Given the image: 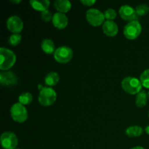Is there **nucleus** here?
Here are the masks:
<instances>
[{
	"instance_id": "1",
	"label": "nucleus",
	"mask_w": 149,
	"mask_h": 149,
	"mask_svg": "<svg viewBox=\"0 0 149 149\" xmlns=\"http://www.w3.org/2000/svg\"><path fill=\"white\" fill-rule=\"evenodd\" d=\"M16 62V55L13 51L5 47L0 48V69L7 71L10 69Z\"/></svg>"
},
{
	"instance_id": "2",
	"label": "nucleus",
	"mask_w": 149,
	"mask_h": 149,
	"mask_svg": "<svg viewBox=\"0 0 149 149\" xmlns=\"http://www.w3.org/2000/svg\"><path fill=\"white\" fill-rule=\"evenodd\" d=\"M122 89L130 95L138 94L142 90V84L138 79L132 77H125L122 81Z\"/></svg>"
},
{
	"instance_id": "3",
	"label": "nucleus",
	"mask_w": 149,
	"mask_h": 149,
	"mask_svg": "<svg viewBox=\"0 0 149 149\" xmlns=\"http://www.w3.org/2000/svg\"><path fill=\"white\" fill-rule=\"evenodd\" d=\"M57 98L55 90L49 87H45L41 89L39 94V102L42 106H49L53 104Z\"/></svg>"
},
{
	"instance_id": "4",
	"label": "nucleus",
	"mask_w": 149,
	"mask_h": 149,
	"mask_svg": "<svg viewBox=\"0 0 149 149\" xmlns=\"http://www.w3.org/2000/svg\"><path fill=\"white\" fill-rule=\"evenodd\" d=\"M10 115L15 122L23 123L28 119V111L21 103H15L10 108Z\"/></svg>"
},
{
	"instance_id": "5",
	"label": "nucleus",
	"mask_w": 149,
	"mask_h": 149,
	"mask_svg": "<svg viewBox=\"0 0 149 149\" xmlns=\"http://www.w3.org/2000/svg\"><path fill=\"white\" fill-rule=\"evenodd\" d=\"M142 31V26L138 20L129 22L124 28V35L127 39L133 40L137 39L141 35Z\"/></svg>"
},
{
	"instance_id": "6",
	"label": "nucleus",
	"mask_w": 149,
	"mask_h": 149,
	"mask_svg": "<svg viewBox=\"0 0 149 149\" xmlns=\"http://www.w3.org/2000/svg\"><path fill=\"white\" fill-rule=\"evenodd\" d=\"M54 58L59 63L65 64L69 62L73 58V50L68 46H61L55 49Z\"/></svg>"
},
{
	"instance_id": "7",
	"label": "nucleus",
	"mask_w": 149,
	"mask_h": 149,
	"mask_svg": "<svg viewBox=\"0 0 149 149\" xmlns=\"http://www.w3.org/2000/svg\"><path fill=\"white\" fill-rule=\"evenodd\" d=\"M86 19L91 26H99L105 22V15L100 10L91 8L86 12Z\"/></svg>"
},
{
	"instance_id": "8",
	"label": "nucleus",
	"mask_w": 149,
	"mask_h": 149,
	"mask_svg": "<svg viewBox=\"0 0 149 149\" xmlns=\"http://www.w3.org/2000/svg\"><path fill=\"white\" fill-rule=\"evenodd\" d=\"M1 146L4 149H16L18 144V138L17 135L13 132L7 131L1 134Z\"/></svg>"
},
{
	"instance_id": "9",
	"label": "nucleus",
	"mask_w": 149,
	"mask_h": 149,
	"mask_svg": "<svg viewBox=\"0 0 149 149\" xmlns=\"http://www.w3.org/2000/svg\"><path fill=\"white\" fill-rule=\"evenodd\" d=\"M7 27L13 33H20L23 29V22L19 16H10L7 20Z\"/></svg>"
},
{
	"instance_id": "10",
	"label": "nucleus",
	"mask_w": 149,
	"mask_h": 149,
	"mask_svg": "<svg viewBox=\"0 0 149 149\" xmlns=\"http://www.w3.org/2000/svg\"><path fill=\"white\" fill-rule=\"evenodd\" d=\"M119 15L123 20H127L131 22L133 20H138V16L137 15L135 9H134L132 6L125 4L121 6L119 10Z\"/></svg>"
},
{
	"instance_id": "11",
	"label": "nucleus",
	"mask_w": 149,
	"mask_h": 149,
	"mask_svg": "<svg viewBox=\"0 0 149 149\" xmlns=\"http://www.w3.org/2000/svg\"><path fill=\"white\" fill-rule=\"evenodd\" d=\"M18 79L15 73L11 71H2L0 73V83L1 85L13 86L18 82Z\"/></svg>"
},
{
	"instance_id": "12",
	"label": "nucleus",
	"mask_w": 149,
	"mask_h": 149,
	"mask_svg": "<svg viewBox=\"0 0 149 149\" xmlns=\"http://www.w3.org/2000/svg\"><path fill=\"white\" fill-rule=\"evenodd\" d=\"M52 21L53 26L58 29H65L68 23V17L65 15V14L59 13V12L55 13L53 15Z\"/></svg>"
},
{
	"instance_id": "13",
	"label": "nucleus",
	"mask_w": 149,
	"mask_h": 149,
	"mask_svg": "<svg viewBox=\"0 0 149 149\" xmlns=\"http://www.w3.org/2000/svg\"><path fill=\"white\" fill-rule=\"evenodd\" d=\"M103 31L106 36L113 37L118 33L119 28L113 20H106L103 24Z\"/></svg>"
},
{
	"instance_id": "14",
	"label": "nucleus",
	"mask_w": 149,
	"mask_h": 149,
	"mask_svg": "<svg viewBox=\"0 0 149 149\" xmlns=\"http://www.w3.org/2000/svg\"><path fill=\"white\" fill-rule=\"evenodd\" d=\"M54 5L59 13L64 14L69 11L71 8V3L68 0H56Z\"/></svg>"
},
{
	"instance_id": "15",
	"label": "nucleus",
	"mask_w": 149,
	"mask_h": 149,
	"mask_svg": "<svg viewBox=\"0 0 149 149\" xmlns=\"http://www.w3.org/2000/svg\"><path fill=\"white\" fill-rule=\"evenodd\" d=\"M31 7H33L34 10H38V11L44 12L45 10H48L49 7V0H42V1H38V0H31L29 1Z\"/></svg>"
},
{
	"instance_id": "16",
	"label": "nucleus",
	"mask_w": 149,
	"mask_h": 149,
	"mask_svg": "<svg viewBox=\"0 0 149 149\" xmlns=\"http://www.w3.org/2000/svg\"><path fill=\"white\" fill-rule=\"evenodd\" d=\"M60 80L59 74L55 71L49 72L45 77V83L48 87L55 86Z\"/></svg>"
},
{
	"instance_id": "17",
	"label": "nucleus",
	"mask_w": 149,
	"mask_h": 149,
	"mask_svg": "<svg viewBox=\"0 0 149 149\" xmlns=\"http://www.w3.org/2000/svg\"><path fill=\"white\" fill-rule=\"evenodd\" d=\"M41 48L45 53L48 54V55H51L52 53L54 54L55 51V44H54L53 41L50 39H43L41 43Z\"/></svg>"
},
{
	"instance_id": "18",
	"label": "nucleus",
	"mask_w": 149,
	"mask_h": 149,
	"mask_svg": "<svg viewBox=\"0 0 149 149\" xmlns=\"http://www.w3.org/2000/svg\"><path fill=\"white\" fill-rule=\"evenodd\" d=\"M148 94L143 90H141L138 94H137L135 98V104L138 107L143 108L146 106L148 100Z\"/></svg>"
},
{
	"instance_id": "19",
	"label": "nucleus",
	"mask_w": 149,
	"mask_h": 149,
	"mask_svg": "<svg viewBox=\"0 0 149 149\" xmlns=\"http://www.w3.org/2000/svg\"><path fill=\"white\" fill-rule=\"evenodd\" d=\"M143 132V130L141 127L134 125V126H130L127 128L125 133L129 137H138L142 135Z\"/></svg>"
},
{
	"instance_id": "20",
	"label": "nucleus",
	"mask_w": 149,
	"mask_h": 149,
	"mask_svg": "<svg viewBox=\"0 0 149 149\" xmlns=\"http://www.w3.org/2000/svg\"><path fill=\"white\" fill-rule=\"evenodd\" d=\"M33 100V95L31 93L29 92H25L20 94L18 97V103H21L23 106L29 105Z\"/></svg>"
},
{
	"instance_id": "21",
	"label": "nucleus",
	"mask_w": 149,
	"mask_h": 149,
	"mask_svg": "<svg viewBox=\"0 0 149 149\" xmlns=\"http://www.w3.org/2000/svg\"><path fill=\"white\" fill-rule=\"evenodd\" d=\"M140 81L146 88L149 89V68L146 69L140 76Z\"/></svg>"
},
{
	"instance_id": "22",
	"label": "nucleus",
	"mask_w": 149,
	"mask_h": 149,
	"mask_svg": "<svg viewBox=\"0 0 149 149\" xmlns=\"http://www.w3.org/2000/svg\"><path fill=\"white\" fill-rule=\"evenodd\" d=\"M138 16H143L148 14L149 12V6L146 4H139L135 8Z\"/></svg>"
},
{
	"instance_id": "23",
	"label": "nucleus",
	"mask_w": 149,
	"mask_h": 149,
	"mask_svg": "<svg viewBox=\"0 0 149 149\" xmlns=\"http://www.w3.org/2000/svg\"><path fill=\"white\" fill-rule=\"evenodd\" d=\"M22 39V36L20 33H13L9 37L8 42L12 46H17L20 43Z\"/></svg>"
},
{
	"instance_id": "24",
	"label": "nucleus",
	"mask_w": 149,
	"mask_h": 149,
	"mask_svg": "<svg viewBox=\"0 0 149 149\" xmlns=\"http://www.w3.org/2000/svg\"><path fill=\"white\" fill-rule=\"evenodd\" d=\"M104 15L105 18L107 19V20H113L117 16V13L114 9L109 8L105 11Z\"/></svg>"
},
{
	"instance_id": "25",
	"label": "nucleus",
	"mask_w": 149,
	"mask_h": 149,
	"mask_svg": "<svg viewBox=\"0 0 149 149\" xmlns=\"http://www.w3.org/2000/svg\"><path fill=\"white\" fill-rule=\"evenodd\" d=\"M52 17H53V15L49 10L42 12V13H41V18L45 22H49L52 20Z\"/></svg>"
},
{
	"instance_id": "26",
	"label": "nucleus",
	"mask_w": 149,
	"mask_h": 149,
	"mask_svg": "<svg viewBox=\"0 0 149 149\" xmlns=\"http://www.w3.org/2000/svg\"><path fill=\"white\" fill-rule=\"evenodd\" d=\"M80 2L86 6H92L96 2L95 0H81Z\"/></svg>"
},
{
	"instance_id": "27",
	"label": "nucleus",
	"mask_w": 149,
	"mask_h": 149,
	"mask_svg": "<svg viewBox=\"0 0 149 149\" xmlns=\"http://www.w3.org/2000/svg\"><path fill=\"white\" fill-rule=\"evenodd\" d=\"M11 2H13V3H15V4H19V3L20 2H21V0H11Z\"/></svg>"
},
{
	"instance_id": "28",
	"label": "nucleus",
	"mask_w": 149,
	"mask_h": 149,
	"mask_svg": "<svg viewBox=\"0 0 149 149\" xmlns=\"http://www.w3.org/2000/svg\"><path fill=\"white\" fill-rule=\"evenodd\" d=\"M145 131L148 135H149V125H148V126L145 128Z\"/></svg>"
},
{
	"instance_id": "29",
	"label": "nucleus",
	"mask_w": 149,
	"mask_h": 149,
	"mask_svg": "<svg viewBox=\"0 0 149 149\" xmlns=\"http://www.w3.org/2000/svg\"><path fill=\"white\" fill-rule=\"evenodd\" d=\"M131 149H145V148L142 146H136V147H134V148H132Z\"/></svg>"
},
{
	"instance_id": "30",
	"label": "nucleus",
	"mask_w": 149,
	"mask_h": 149,
	"mask_svg": "<svg viewBox=\"0 0 149 149\" xmlns=\"http://www.w3.org/2000/svg\"><path fill=\"white\" fill-rule=\"evenodd\" d=\"M148 99H149V92L148 93Z\"/></svg>"
},
{
	"instance_id": "31",
	"label": "nucleus",
	"mask_w": 149,
	"mask_h": 149,
	"mask_svg": "<svg viewBox=\"0 0 149 149\" xmlns=\"http://www.w3.org/2000/svg\"><path fill=\"white\" fill-rule=\"evenodd\" d=\"M148 117H149V112H148Z\"/></svg>"
},
{
	"instance_id": "32",
	"label": "nucleus",
	"mask_w": 149,
	"mask_h": 149,
	"mask_svg": "<svg viewBox=\"0 0 149 149\" xmlns=\"http://www.w3.org/2000/svg\"><path fill=\"white\" fill-rule=\"evenodd\" d=\"M17 149H20V148H17Z\"/></svg>"
}]
</instances>
